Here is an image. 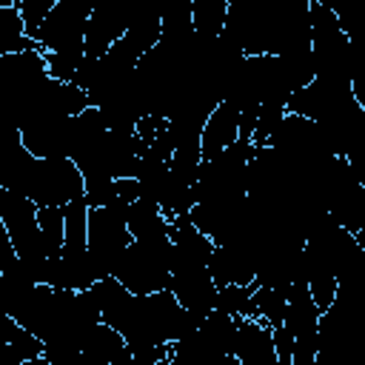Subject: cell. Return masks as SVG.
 I'll return each instance as SVG.
<instances>
[{
	"mask_svg": "<svg viewBox=\"0 0 365 365\" xmlns=\"http://www.w3.org/2000/svg\"><path fill=\"white\" fill-rule=\"evenodd\" d=\"M11 191V188H9ZM17 194L31 197L37 205H66L86 197V177L74 157H34L29 160Z\"/></svg>",
	"mask_w": 365,
	"mask_h": 365,
	"instance_id": "cell-1",
	"label": "cell"
},
{
	"mask_svg": "<svg viewBox=\"0 0 365 365\" xmlns=\"http://www.w3.org/2000/svg\"><path fill=\"white\" fill-rule=\"evenodd\" d=\"M171 259L174 242L171 237L134 240L117 259L114 277L134 294H151L171 285Z\"/></svg>",
	"mask_w": 365,
	"mask_h": 365,
	"instance_id": "cell-2",
	"label": "cell"
},
{
	"mask_svg": "<svg viewBox=\"0 0 365 365\" xmlns=\"http://www.w3.org/2000/svg\"><path fill=\"white\" fill-rule=\"evenodd\" d=\"M319 308L305 279H294L288 288L285 328L294 334V365H317L319 351Z\"/></svg>",
	"mask_w": 365,
	"mask_h": 365,
	"instance_id": "cell-3",
	"label": "cell"
},
{
	"mask_svg": "<svg viewBox=\"0 0 365 365\" xmlns=\"http://www.w3.org/2000/svg\"><path fill=\"white\" fill-rule=\"evenodd\" d=\"M88 17L91 9L86 0H57L37 31L43 51H86Z\"/></svg>",
	"mask_w": 365,
	"mask_h": 365,
	"instance_id": "cell-4",
	"label": "cell"
},
{
	"mask_svg": "<svg viewBox=\"0 0 365 365\" xmlns=\"http://www.w3.org/2000/svg\"><path fill=\"white\" fill-rule=\"evenodd\" d=\"M351 103H354L351 83L314 77L305 88H299V91H294L288 97V111L291 114H302V117H308L314 123H328V120L339 117Z\"/></svg>",
	"mask_w": 365,
	"mask_h": 365,
	"instance_id": "cell-5",
	"label": "cell"
},
{
	"mask_svg": "<svg viewBox=\"0 0 365 365\" xmlns=\"http://www.w3.org/2000/svg\"><path fill=\"white\" fill-rule=\"evenodd\" d=\"M234 356L240 365H279L271 325L259 322L257 317H237Z\"/></svg>",
	"mask_w": 365,
	"mask_h": 365,
	"instance_id": "cell-6",
	"label": "cell"
},
{
	"mask_svg": "<svg viewBox=\"0 0 365 365\" xmlns=\"http://www.w3.org/2000/svg\"><path fill=\"white\" fill-rule=\"evenodd\" d=\"M237 140H240V108L228 100H220L217 108L208 114L202 134H200L202 160H214L217 154H222Z\"/></svg>",
	"mask_w": 365,
	"mask_h": 365,
	"instance_id": "cell-7",
	"label": "cell"
},
{
	"mask_svg": "<svg viewBox=\"0 0 365 365\" xmlns=\"http://www.w3.org/2000/svg\"><path fill=\"white\" fill-rule=\"evenodd\" d=\"M3 348L11 356V362H17V365L34 362L46 354V342L31 328H26L23 322H17L9 314L3 317Z\"/></svg>",
	"mask_w": 365,
	"mask_h": 365,
	"instance_id": "cell-8",
	"label": "cell"
},
{
	"mask_svg": "<svg viewBox=\"0 0 365 365\" xmlns=\"http://www.w3.org/2000/svg\"><path fill=\"white\" fill-rule=\"evenodd\" d=\"M128 228L134 240H151V237H165L168 234V220L160 208L157 200L151 197H137L128 205Z\"/></svg>",
	"mask_w": 365,
	"mask_h": 365,
	"instance_id": "cell-9",
	"label": "cell"
},
{
	"mask_svg": "<svg viewBox=\"0 0 365 365\" xmlns=\"http://www.w3.org/2000/svg\"><path fill=\"white\" fill-rule=\"evenodd\" d=\"M66 214V245L63 257H80L88 251V202L86 197H77L63 205Z\"/></svg>",
	"mask_w": 365,
	"mask_h": 365,
	"instance_id": "cell-10",
	"label": "cell"
},
{
	"mask_svg": "<svg viewBox=\"0 0 365 365\" xmlns=\"http://www.w3.org/2000/svg\"><path fill=\"white\" fill-rule=\"evenodd\" d=\"M291 288V285H288ZM288 288L285 285H257L254 291V317L271 328L285 322L288 308Z\"/></svg>",
	"mask_w": 365,
	"mask_h": 365,
	"instance_id": "cell-11",
	"label": "cell"
},
{
	"mask_svg": "<svg viewBox=\"0 0 365 365\" xmlns=\"http://www.w3.org/2000/svg\"><path fill=\"white\" fill-rule=\"evenodd\" d=\"M37 217H40V240H43L46 257L48 259L63 257V245H66V214H63V205H40Z\"/></svg>",
	"mask_w": 365,
	"mask_h": 365,
	"instance_id": "cell-12",
	"label": "cell"
},
{
	"mask_svg": "<svg viewBox=\"0 0 365 365\" xmlns=\"http://www.w3.org/2000/svg\"><path fill=\"white\" fill-rule=\"evenodd\" d=\"M257 279L254 282H231V285H220L217 288V305L214 308H222L228 311L231 317H254V291H257Z\"/></svg>",
	"mask_w": 365,
	"mask_h": 365,
	"instance_id": "cell-13",
	"label": "cell"
},
{
	"mask_svg": "<svg viewBox=\"0 0 365 365\" xmlns=\"http://www.w3.org/2000/svg\"><path fill=\"white\" fill-rule=\"evenodd\" d=\"M285 114H288V103H285V100H268V103H262L251 143H254L257 148H259V145H271V140H274L279 123L285 120Z\"/></svg>",
	"mask_w": 365,
	"mask_h": 365,
	"instance_id": "cell-14",
	"label": "cell"
},
{
	"mask_svg": "<svg viewBox=\"0 0 365 365\" xmlns=\"http://www.w3.org/2000/svg\"><path fill=\"white\" fill-rule=\"evenodd\" d=\"M83 60H86V51H46L48 77L63 80V83H71Z\"/></svg>",
	"mask_w": 365,
	"mask_h": 365,
	"instance_id": "cell-15",
	"label": "cell"
},
{
	"mask_svg": "<svg viewBox=\"0 0 365 365\" xmlns=\"http://www.w3.org/2000/svg\"><path fill=\"white\" fill-rule=\"evenodd\" d=\"M20 34H26V20H23L17 3L14 6H0V43H9Z\"/></svg>",
	"mask_w": 365,
	"mask_h": 365,
	"instance_id": "cell-16",
	"label": "cell"
},
{
	"mask_svg": "<svg viewBox=\"0 0 365 365\" xmlns=\"http://www.w3.org/2000/svg\"><path fill=\"white\" fill-rule=\"evenodd\" d=\"M271 331H274V348H277L279 365H294V334L285 325H277Z\"/></svg>",
	"mask_w": 365,
	"mask_h": 365,
	"instance_id": "cell-17",
	"label": "cell"
},
{
	"mask_svg": "<svg viewBox=\"0 0 365 365\" xmlns=\"http://www.w3.org/2000/svg\"><path fill=\"white\" fill-rule=\"evenodd\" d=\"M351 88H354V97H356V103L365 108V63H356V66H354Z\"/></svg>",
	"mask_w": 365,
	"mask_h": 365,
	"instance_id": "cell-18",
	"label": "cell"
},
{
	"mask_svg": "<svg viewBox=\"0 0 365 365\" xmlns=\"http://www.w3.org/2000/svg\"><path fill=\"white\" fill-rule=\"evenodd\" d=\"M311 3H322V6H331L334 0H311Z\"/></svg>",
	"mask_w": 365,
	"mask_h": 365,
	"instance_id": "cell-19",
	"label": "cell"
}]
</instances>
